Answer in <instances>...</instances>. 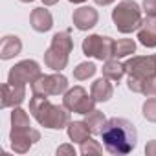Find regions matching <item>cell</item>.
Returning a JSON list of instances; mask_svg holds the SVG:
<instances>
[{
  "label": "cell",
  "mask_w": 156,
  "mask_h": 156,
  "mask_svg": "<svg viewBox=\"0 0 156 156\" xmlns=\"http://www.w3.org/2000/svg\"><path fill=\"white\" fill-rule=\"evenodd\" d=\"M101 138L107 152L114 156H123L136 149L138 130L125 118H110L101 132Z\"/></svg>",
  "instance_id": "obj_1"
},
{
  "label": "cell",
  "mask_w": 156,
  "mask_h": 156,
  "mask_svg": "<svg viewBox=\"0 0 156 156\" xmlns=\"http://www.w3.org/2000/svg\"><path fill=\"white\" fill-rule=\"evenodd\" d=\"M30 112L31 116L37 119V123L44 129H51V130H61L64 127H68L70 123V110L62 105H53L48 101V98L44 96H33L30 99Z\"/></svg>",
  "instance_id": "obj_2"
},
{
  "label": "cell",
  "mask_w": 156,
  "mask_h": 156,
  "mask_svg": "<svg viewBox=\"0 0 156 156\" xmlns=\"http://www.w3.org/2000/svg\"><path fill=\"white\" fill-rule=\"evenodd\" d=\"M125 70L129 73L127 87L132 92L141 94L143 83L147 79L156 77V53L154 55H136V57H130L125 62Z\"/></svg>",
  "instance_id": "obj_3"
},
{
  "label": "cell",
  "mask_w": 156,
  "mask_h": 156,
  "mask_svg": "<svg viewBox=\"0 0 156 156\" xmlns=\"http://www.w3.org/2000/svg\"><path fill=\"white\" fill-rule=\"evenodd\" d=\"M73 50V41L70 31H59L51 37L50 48L44 51V64L53 72H62L68 66L70 53Z\"/></svg>",
  "instance_id": "obj_4"
},
{
  "label": "cell",
  "mask_w": 156,
  "mask_h": 156,
  "mask_svg": "<svg viewBox=\"0 0 156 156\" xmlns=\"http://www.w3.org/2000/svg\"><path fill=\"white\" fill-rule=\"evenodd\" d=\"M140 6L134 0H121V2L112 9V20L116 24V30L119 33H132L138 31L143 24Z\"/></svg>",
  "instance_id": "obj_5"
},
{
  "label": "cell",
  "mask_w": 156,
  "mask_h": 156,
  "mask_svg": "<svg viewBox=\"0 0 156 156\" xmlns=\"http://www.w3.org/2000/svg\"><path fill=\"white\" fill-rule=\"evenodd\" d=\"M96 103H98V101L92 98V94L88 96L83 87L68 88V90L64 92V98H62V105H64L70 112L81 114V116H87V114H90L92 110H96Z\"/></svg>",
  "instance_id": "obj_6"
},
{
  "label": "cell",
  "mask_w": 156,
  "mask_h": 156,
  "mask_svg": "<svg viewBox=\"0 0 156 156\" xmlns=\"http://www.w3.org/2000/svg\"><path fill=\"white\" fill-rule=\"evenodd\" d=\"M68 90V79L61 73H50V75H41L31 83V92L33 96H61Z\"/></svg>",
  "instance_id": "obj_7"
},
{
  "label": "cell",
  "mask_w": 156,
  "mask_h": 156,
  "mask_svg": "<svg viewBox=\"0 0 156 156\" xmlns=\"http://www.w3.org/2000/svg\"><path fill=\"white\" fill-rule=\"evenodd\" d=\"M114 46H116V41L112 37L88 35L83 41V53L87 57H94L98 61H107V59L114 57Z\"/></svg>",
  "instance_id": "obj_8"
},
{
  "label": "cell",
  "mask_w": 156,
  "mask_h": 156,
  "mask_svg": "<svg viewBox=\"0 0 156 156\" xmlns=\"http://www.w3.org/2000/svg\"><path fill=\"white\" fill-rule=\"evenodd\" d=\"M42 72H41V66L37 61L33 59H26V61H20L17 62L9 73H8V83L11 85H31L37 77H41Z\"/></svg>",
  "instance_id": "obj_9"
},
{
  "label": "cell",
  "mask_w": 156,
  "mask_h": 156,
  "mask_svg": "<svg viewBox=\"0 0 156 156\" xmlns=\"http://www.w3.org/2000/svg\"><path fill=\"white\" fill-rule=\"evenodd\" d=\"M39 140H41V132L33 127H11L9 143L17 154H26Z\"/></svg>",
  "instance_id": "obj_10"
},
{
  "label": "cell",
  "mask_w": 156,
  "mask_h": 156,
  "mask_svg": "<svg viewBox=\"0 0 156 156\" xmlns=\"http://www.w3.org/2000/svg\"><path fill=\"white\" fill-rule=\"evenodd\" d=\"M99 20V13L98 9L90 8V6H81V8H77L72 15V22L77 30H81V31H88L92 30Z\"/></svg>",
  "instance_id": "obj_11"
},
{
  "label": "cell",
  "mask_w": 156,
  "mask_h": 156,
  "mask_svg": "<svg viewBox=\"0 0 156 156\" xmlns=\"http://www.w3.org/2000/svg\"><path fill=\"white\" fill-rule=\"evenodd\" d=\"M26 98V85H11V83H4L2 85V108H9V107H19Z\"/></svg>",
  "instance_id": "obj_12"
},
{
  "label": "cell",
  "mask_w": 156,
  "mask_h": 156,
  "mask_svg": "<svg viewBox=\"0 0 156 156\" xmlns=\"http://www.w3.org/2000/svg\"><path fill=\"white\" fill-rule=\"evenodd\" d=\"M30 24L35 31L46 33L53 28V17L46 8H35L30 15Z\"/></svg>",
  "instance_id": "obj_13"
},
{
  "label": "cell",
  "mask_w": 156,
  "mask_h": 156,
  "mask_svg": "<svg viewBox=\"0 0 156 156\" xmlns=\"http://www.w3.org/2000/svg\"><path fill=\"white\" fill-rule=\"evenodd\" d=\"M22 51V41L17 35H6L0 42V59L9 61Z\"/></svg>",
  "instance_id": "obj_14"
},
{
  "label": "cell",
  "mask_w": 156,
  "mask_h": 156,
  "mask_svg": "<svg viewBox=\"0 0 156 156\" xmlns=\"http://www.w3.org/2000/svg\"><path fill=\"white\" fill-rule=\"evenodd\" d=\"M90 94H92V98H94L98 103H105V101H108V99L114 96V87H112L110 79L101 77V79H98V81L92 83Z\"/></svg>",
  "instance_id": "obj_15"
},
{
  "label": "cell",
  "mask_w": 156,
  "mask_h": 156,
  "mask_svg": "<svg viewBox=\"0 0 156 156\" xmlns=\"http://www.w3.org/2000/svg\"><path fill=\"white\" fill-rule=\"evenodd\" d=\"M138 41L145 48H156V19L143 20L141 28L138 30Z\"/></svg>",
  "instance_id": "obj_16"
},
{
  "label": "cell",
  "mask_w": 156,
  "mask_h": 156,
  "mask_svg": "<svg viewBox=\"0 0 156 156\" xmlns=\"http://www.w3.org/2000/svg\"><path fill=\"white\" fill-rule=\"evenodd\" d=\"M103 77H107V79L114 81V83H119L121 81V77L127 73L125 70V62H119L116 57H110L103 62Z\"/></svg>",
  "instance_id": "obj_17"
},
{
  "label": "cell",
  "mask_w": 156,
  "mask_h": 156,
  "mask_svg": "<svg viewBox=\"0 0 156 156\" xmlns=\"http://www.w3.org/2000/svg\"><path fill=\"white\" fill-rule=\"evenodd\" d=\"M66 130H68V138L73 141V143H83L85 140H88L90 138V129H88V125L85 123V121H70L68 123V127H66Z\"/></svg>",
  "instance_id": "obj_18"
},
{
  "label": "cell",
  "mask_w": 156,
  "mask_h": 156,
  "mask_svg": "<svg viewBox=\"0 0 156 156\" xmlns=\"http://www.w3.org/2000/svg\"><path fill=\"white\" fill-rule=\"evenodd\" d=\"M107 118H105V114L101 112V110H92L90 114H87V118H85V123L88 125V129H90V132L92 134H101L103 132V129H105V125H107Z\"/></svg>",
  "instance_id": "obj_19"
},
{
  "label": "cell",
  "mask_w": 156,
  "mask_h": 156,
  "mask_svg": "<svg viewBox=\"0 0 156 156\" xmlns=\"http://www.w3.org/2000/svg\"><path fill=\"white\" fill-rule=\"evenodd\" d=\"M136 51V42L132 39H119L114 46V57L116 59H123L127 55H132Z\"/></svg>",
  "instance_id": "obj_20"
},
{
  "label": "cell",
  "mask_w": 156,
  "mask_h": 156,
  "mask_svg": "<svg viewBox=\"0 0 156 156\" xmlns=\"http://www.w3.org/2000/svg\"><path fill=\"white\" fill-rule=\"evenodd\" d=\"M98 72V66L94 62H79L73 68V77L77 81H87L88 77H92Z\"/></svg>",
  "instance_id": "obj_21"
},
{
  "label": "cell",
  "mask_w": 156,
  "mask_h": 156,
  "mask_svg": "<svg viewBox=\"0 0 156 156\" xmlns=\"http://www.w3.org/2000/svg\"><path fill=\"white\" fill-rule=\"evenodd\" d=\"M11 127H31L30 116H28V112L24 108L13 107V112H11Z\"/></svg>",
  "instance_id": "obj_22"
},
{
  "label": "cell",
  "mask_w": 156,
  "mask_h": 156,
  "mask_svg": "<svg viewBox=\"0 0 156 156\" xmlns=\"http://www.w3.org/2000/svg\"><path fill=\"white\" fill-rule=\"evenodd\" d=\"M79 152H81L83 156H92V154H101V152H103V147L99 145V141H96V140H92V138H88V140H85V141L81 143V149H79Z\"/></svg>",
  "instance_id": "obj_23"
},
{
  "label": "cell",
  "mask_w": 156,
  "mask_h": 156,
  "mask_svg": "<svg viewBox=\"0 0 156 156\" xmlns=\"http://www.w3.org/2000/svg\"><path fill=\"white\" fill-rule=\"evenodd\" d=\"M141 114L147 121L156 123V98H147L141 107Z\"/></svg>",
  "instance_id": "obj_24"
},
{
  "label": "cell",
  "mask_w": 156,
  "mask_h": 156,
  "mask_svg": "<svg viewBox=\"0 0 156 156\" xmlns=\"http://www.w3.org/2000/svg\"><path fill=\"white\" fill-rule=\"evenodd\" d=\"M141 94L147 96V98H156V77L152 79H147L141 87Z\"/></svg>",
  "instance_id": "obj_25"
},
{
  "label": "cell",
  "mask_w": 156,
  "mask_h": 156,
  "mask_svg": "<svg viewBox=\"0 0 156 156\" xmlns=\"http://www.w3.org/2000/svg\"><path fill=\"white\" fill-rule=\"evenodd\" d=\"M143 13L147 19H156V0H143Z\"/></svg>",
  "instance_id": "obj_26"
},
{
  "label": "cell",
  "mask_w": 156,
  "mask_h": 156,
  "mask_svg": "<svg viewBox=\"0 0 156 156\" xmlns=\"http://www.w3.org/2000/svg\"><path fill=\"white\" fill-rule=\"evenodd\" d=\"M62 154H70V156H75V149H73V145H68V143L61 145V147L57 149V156H62Z\"/></svg>",
  "instance_id": "obj_27"
},
{
  "label": "cell",
  "mask_w": 156,
  "mask_h": 156,
  "mask_svg": "<svg viewBox=\"0 0 156 156\" xmlns=\"http://www.w3.org/2000/svg\"><path fill=\"white\" fill-rule=\"evenodd\" d=\"M145 154L147 156H156V140H151L145 145Z\"/></svg>",
  "instance_id": "obj_28"
},
{
  "label": "cell",
  "mask_w": 156,
  "mask_h": 156,
  "mask_svg": "<svg viewBox=\"0 0 156 156\" xmlns=\"http://www.w3.org/2000/svg\"><path fill=\"white\" fill-rule=\"evenodd\" d=\"M94 2H96L98 6H108V4H112V2H116V0H94Z\"/></svg>",
  "instance_id": "obj_29"
},
{
  "label": "cell",
  "mask_w": 156,
  "mask_h": 156,
  "mask_svg": "<svg viewBox=\"0 0 156 156\" xmlns=\"http://www.w3.org/2000/svg\"><path fill=\"white\" fill-rule=\"evenodd\" d=\"M57 2H59V0H42V4H44V6H55Z\"/></svg>",
  "instance_id": "obj_30"
},
{
  "label": "cell",
  "mask_w": 156,
  "mask_h": 156,
  "mask_svg": "<svg viewBox=\"0 0 156 156\" xmlns=\"http://www.w3.org/2000/svg\"><path fill=\"white\" fill-rule=\"evenodd\" d=\"M68 2H72V4H83V2H87V0H68Z\"/></svg>",
  "instance_id": "obj_31"
},
{
  "label": "cell",
  "mask_w": 156,
  "mask_h": 156,
  "mask_svg": "<svg viewBox=\"0 0 156 156\" xmlns=\"http://www.w3.org/2000/svg\"><path fill=\"white\" fill-rule=\"evenodd\" d=\"M20 2H33V0H20Z\"/></svg>",
  "instance_id": "obj_32"
}]
</instances>
